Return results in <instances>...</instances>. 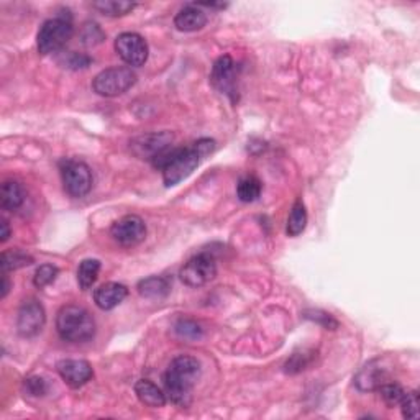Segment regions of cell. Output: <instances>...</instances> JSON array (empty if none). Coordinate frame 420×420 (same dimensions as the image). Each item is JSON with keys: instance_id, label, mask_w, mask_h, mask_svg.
I'll list each match as a JSON object with an SVG mask.
<instances>
[{"instance_id": "8", "label": "cell", "mask_w": 420, "mask_h": 420, "mask_svg": "<svg viewBox=\"0 0 420 420\" xmlns=\"http://www.w3.org/2000/svg\"><path fill=\"white\" fill-rule=\"evenodd\" d=\"M116 51L128 66L140 68L148 61L150 48L141 35L133 34V31H125V34L117 36Z\"/></svg>"}, {"instance_id": "1", "label": "cell", "mask_w": 420, "mask_h": 420, "mask_svg": "<svg viewBox=\"0 0 420 420\" xmlns=\"http://www.w3.org/2000/svg\"><path fill=\"white\" fill-rule=\"evenodd\" d=\"M215 150V141L202 138L185 148H168L153 160V166L163 171V181L168 188L179 184L194 173L205 156Z\"/></svg>"}, {"instance_id": "26", "label": "cell", "mask_w": 420, "mask_h": 420, "mask_svg": "<svg viewBox=\"0 0 420 420\" xmlns=\"http://www.w3.org/2000/svg\"><path fill=\"white\" fill-rule=\"evenodd\" d=\"M378 391L381 397H383V401L386 402V406L389 407H399L404 396H406V391L396 383H384Z\"/></svg>"}, {"instance_id": "4", "label": "cell", "mask_w": 420, "mask_h": 420, "mask_svg": "<svg viewBox=\"0 0 420 420\" xmlns=\"http://www.w3.org/2000/svg\"><path fill=\"white\" fill-rule=\"evenodd\" d=\"M74 34L71 15H58V17L46 20L41 25L36 36L38 51L41 54H51L61 50Z\"/></svg>"}, {"instance_id": "12", "label": "cell", "mask_w": 420, "mask_h": 420, "mask_svg": "<svg viewBox=\"0 0 420 420\" xmlns=\"http://www.w3.org/2000/svg\"><path fill=\"white\" fill-rule=\"evenodd\" d=\"M111 235L122 247H135L146 237V225L138 215H125L113 223Z\"/></svg>"}, {"instance_id": "23", "label": "cell", "mask_w": 420, "mask_h": 420, "mask_svg": "<svg viewBox=\"0 0 420 420\" xmlns=\"http://www.w3.org/2000/svg\"><path fill=\"white\" fill-rule=\"evenodd\" d=\"M263 184L258 178L245 176L237 184V195L242 202H255L261 195Z\"/></svg>"}, {"instance_id": "3", "label": "cell", "mask_w": 420, "mask_h": 420, "mask_svg": "<svg viewBox=\"0 0 420 420\" xmlns=\"http://www.w3.org/2000/svg\"><path fill=\"white\" fill-rule=\"evenodd\" d=\"M56 330L64 342L86 343L96 335V322L89 310L69 304L58 312Z\"/></svg>"}, {"instance_id": "9", "label": "cell", "mask_w": 420, "mask_h": 420, "mask_svg": "<svg viewBox=\"0 0 420 420\" xmlns=\"http://www.w3.org/2000/svg\"><path fill=\"white\" fill-rule=\"evenodd\" d=\"M174 135L171 132H155L140 135L130 141V150L141 160H155L163 151L171 148Z\"/></svg>"}, {"instance_id": "15", "label": "cell", "mask_w": 420, "mask_h": 420, "mask_svg": "<svg viewBox=\"0 0 420 420\" xmlns=\"http://www.w3.org/2000/svg\"><path fill=\"white\" fill-rule=\"evenodd\" d=\"M128 296V287L120 282H106L94 291V302L102 310H112L125 301Z\"/></svg>"}, {"instance_id": "13", "label": "cell", "mask_w": 420, "mask_h": 420, "mask_svg": "<svg viewBox=\"0 0 420 420\" xmlns=\"http://www.w3.org/2000/svg\"><path fill=\"white\" fill-rule=\"evenodd\" d=\"M56 369L64 383L74 389L89 383L94 376V369L86 359H61L56 364Z\"/></svg>"}, {"instance_id": "2", "label": "cell", "mask_w": 420, "mask_h": 420, "mask_svg": "<svg viewBox=\"0 0 420 420\" xmlns=\"http://www.w3.org/2000/svg\"><path fill=\"white\" fill-rule=\"evenodd\" d=\"M202 373V367L198 358L181 354L169 363L163 384H165V394L174 406L188 407L193 401V389L198 383Z\"/></svg>"}, {"instance_id": "10", "label": "cell", "mask_w": 420, "mask_h": 420, "mask_svg": "<svg viewBox=\"0 0 420 420\" xmlns=\"http://www.w3.org/2000/svg\"><path fill=\"white\" fill-rule=\"evenodd\" d=\"M46 314L36 299H29L20 305L17 315V330L24 338H31L40 334L45 327Z\"/></svg>"}, {"instance_id": "17", "label": "cell", "mask_w": 420, "mask_h": 420, "mask_svg": "<svg viewBox=\"0 0 420 420\" xmlns=\"http://www.w3.org/2000/svg\"><path fill=\"white\" fill-rule=\"evenodd\" d=\"M135 394L138 397L141 404L148 407H165L168 397L160 387L155 383H151L150 379H140L135 384Z\"/></svg>"}, {"instance_id": "35", "label": "cell", "mask_w": 420, "mask_h": 420, "mask_svg": "<svg viewBox=\"0 0 420 420\" xmlns=\"http://www.w3.org/2000/svg\"><path fill=\"white\" fill-rule=\"evenodd\" d=\"M10 291V282H9V276L7 272H2V292H0V297L5 299Z\"/></svg>"}, {"instance_id": "16", "label": "cell", "mask_w": 420, "mask_h": 420, "mask_svg": "<svg viewBox=\"0 0 420 420\" xmlns=\"http://www.w3.org/2000/svg\"><path fill=\"white\" fill-rule=\"evenodd\" d=\"M207 24V15L204 10H200L195 4L185 5L184 9H181L178 12L176 17H174V26L179 31H198L202 30Z\"/></svg>"}, {"instance_id": "20", "label": "cell", "mask_w": 420, "mask_h": 420, "mask_svg": "<svg viewBox=\"0 0 420 420\" xmlns=\"http://www.w3.org/2000/svg\"><path fill=\"white\" fill-rule=\"evenodd\" d=\"M305 225H307V210H305L304 202L299 199L294 202L291 214H289L287 219V227L286 232L289 237H297L305 230Z\"/></svg>"}, {"instance_id": "5", "label": "cell", "mask_w": 420, "mask_h": 420, "mask_svg": "<svg viewBox=\"0 0 420 420\" xmlns=\"http://www.w3.org/2000/svg\"><path fill=\"white\" fill-rule=\"evenodd\" d=\"M136 83V74L132 68L117 66L103 69L92 81V89L102 97H118L132 89Z\"/></svg>"}, {"instance_id": "14", "label": "cell", "mask_w": 420, "mask_h": 420, "mask_svg": "<svg viewBox=\"0 0 420 420\" xmlns=\"http://www.w3.org/2000/svg\"><path fill=\"white\" fill-rule=\"evenodd\" d=\"M387 374L389 371L384 359H373L358 371V374L354 376V384L359 391H376L386 383Z\"/></svg>"}, {"instance_id": "22", "label": "cell", "mask_w": 420, "mask_h": 420, "mask_svg": "<svg viewBox=\"0 0 420 420\" xmlns=\"http://www.w3.org/2000/svg\"><path fill=\"white\" fill-rule=\"evenodd\" d=\"M101 271V261L99 260H84L81 261L78 268V285L83 291H87L94 286Z\"/></svg>"}, {"instance_id": "34", "label": "cell", "mask_w": 420, "mask_h": 420, "mask_svg": "<svg viewBox=\"0 0 420 420\" xmlns=\"http://www.w3.org/2000/svg\"><path fill=\"white\" fill-rule=\"evenodd\" d=\"M0 227H2V233H0V242L5 243L10 237V227H9V222L2 219L0 220Z\"/></svg>"}, {"instance_id": "33", "label": "cell", "mask_w": 420, "mask_h": 420, "mask_svg": "<svg viewBox=\"0 0 420 420\" xmlns=\"http://www.w3.org/2000/svg\"><path fill=\"white\" fill-rule=\"evenodd\" d=\"M68 68L71 69H83L87 68L91 64V58L86 56V54H79V53H71L66 61H64Z\"/></svg>"}, {"instance_id": "29", "label": "cell", "mask_w": 420, "mask_h": 420, "mask_svg": "<svg viewBox=\"0 0 420 420\" xmlns=\"http://www.w3.org/2000/svg\"><path fill=\"white\" fill-rule=\"evenodd\" d=\"M103 40V31L101 30V26L97 24H86L83 29V43L87 46H94L99 45Z\"/></svg>"}, {"instance_id": "18", "label": "cell", "mask_w": 420, "mask_h": 420, "mask_svg": "<svg viewBox=\"0 0 420 420\" xmlns=\"http://www.w3.org/2000/svg\"><path fill=\"white\" fill-rule=\"evenodd\" d=\"M140 296L146 299H163L171 292V282L165 276H150L138 282Z\"/></svg>"}, {"instance_id": "27", "label": "cell", "mask_w": 420, "mask_h": 420, "mask_svg": "<svg viewBox=\"0 0 420 420\" xmlns=\"http://www.w3.org/2000/svg\"><path fill=\"white\" fill-rule=\"evenodd\" d=\"M419 392L417 391H406V396L401 402L402 417L404 419H419Z\"/></svg>"}, {"instance_id": "28", "label": "cell", "mask_w": 420, "mask_h": 420, "mask_svg": "<svg viewBox=\"0 0 420 420\" xmlns=\"http://www.w3.org/2000/svg\"><path fill=\"white\" fill-rule=\"evenodd\" d=\"M59 270L56 268V266L53 265H41L40 268L36 270L35 276H34V285L38 287V289H43L46 287L48 285H51V282L56 280Z\"/></svg>"}, {"instance_id": "7", "label": "cell", "mask_w": 420, "mask_h": 420, "mask_svg": "<svg viewBox=\"0 0 420 420\" xmlns=\"http://www.w3.org/2000/svg\"><path fill=\"white\" fill-rule=\"evenodd\" d=\"M217 276V263L215 258L210 253H199L190 258L185 263L179 277L185 286L189 287H200L210 282Z\"/></svg>"}, {"instance_id": "30", "label": "cell", "mask_w": 420, "mask_h": 420, "mask_svg": "<svg viewBox=\"0 0 420 420\" xmlns=\"http://www.w3.org/2000/svg\"><path fill=\"white\" fill-rule=\"evenodd\" d=\"M304 317L317 322L322 327H325L327 330H335L338 327V322L330 314L322 312V310H307V312H304Z\"/></svg>"}, {"instance_id": "19", "label": "cell", "mask_w": 420, "mask_h": 420, "mask_svg": "<svg viewBox=\"0 0 420 420\" xmlns=\"http://www.w3.org/2000/svg\"><path fill=\"white\" fill-rule=\"evenodd\" d=\"M25 202V190L17 181H5L0 194V205L4 210H17Z\"/></svg>"}, {"instance_id": "24", "label": "cell", "mask_w": 420, "mask_h": 420, "mask_svg": "<svg viewBox=\"0 0 420 420\" xmlns=\"http://www.w3.org/2000/svg\"><path fill=\"white\" fill-rule=\"evenodd\" d=\"M174 332H176L178 337L184 338V340H200L204 337V329H202L200 324L195 320L190 319H181L176 322L174 325Z\"/></svg>"}, {"instance_id": "6", "label": "cell", "mask_w": 420, "mask_h": 420, "mask_svg": "<svg viewBox=\"0 0 420 420\" xmlns=\"http://www.w3.org/2000/svg\"><path fill=\"white\" fill-rule=\"evenodd\" d=\"M61 178L66 193L71 198H84L92 189V171L83 161L64 160L61 163Z\"/></svg>"}, {"instance_id": "31", "label": "cell", "mask_w": 420, "mask_h": 420, "mask_svg": "<svg viewBox=\"0 0 420 420\" xmlns=\"http://www.w3.org/2000/svg\"><path fill=\"white\" fill-rule=\"evenodd\" d=\"M310 364V354L309 353H294L291 359L286 363V373H299V371L305 369Z\"/></svg>"}, {"instance_id": "21", "label": "cell", "mask_w": 420, "mask_h": 420, "mask_svg": "<svg viewBox=\"0 0 420 420\" xmlns=\"http://www.w3.org/2000/svg\"><path fill=\"white\" fill-rule=\"evenodd\" d=\"M92 7L107 17H123V15L132 12L136 4L127 2V0H101V2L92 4Z\"/></svg>"}, {"instance_id": "25", "label": "cell", "mask_w": 420, "mask_h": 420, "mask_svg": "<svg viewBox=\"0 0 420 420\" xmlns=\"http://www.w3.org/2000/svg\"><path fill=\"white\" fill-rule=\"evenodd\" d=\"M34 263V258L29 255L21 252H4L2 253V272L15 271L20 268H25V266H30Z\"/></svg>"}, {"instance_id": "11", "label": "cell", "mask_w": 420, "mask_h": 420, "mask_svg": "<svg viewBox=\"0 0 420 420\" xmlns=\"http://www.w3.org/2000/svg\"><path fill=\"white\" fill-rule=\"evenodd\" d=\"M210 83L217 91L237 101V66L232 56L223 54L212 66Z\"/></svg>"}, {"instance_id": "32", "label": "cell", "mask_w": 420, "mask_h": 420, "mask_svg": "<svg viewBox=\"0 0 420 420\" xmlns=\"http://www.w3.org/2000/svg\"><path fill=\"white\" fill-rule=\"evenodd\" d=\"M24 386H25V391L29 392L30 396H35V397H41L48 392L46 381L40 378V376H31V378L25 379Z\"/></svg>"}]
</instances>
